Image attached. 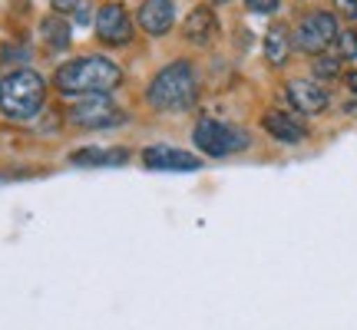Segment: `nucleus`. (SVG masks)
<instances>
[{"instance_id":"nucleus-6","label":"nucleus","mask_w":357,"mask_h":330,"mask_svg":"<svg viewBox=\"0 0 357 330\" xmlns=\"http://www.w3.org/2000/svg\"><path fill=\"white\" fill-rule=\"evenodd\" d=\"M126 116L119 113V106L106 100V96H89L86 102H79L70 109V123L83 129H106V126H119Z\"/></svg>"},{"instance_id":"nucleus-11","label":"nucleus","mask_w":357,"mask_h":330,"mask_svg":"<svg viewBox=\"0 0 357 330\" xmlns=\"http://www.w3.org/2000/svg\"><path fill=\"white\" fill-rule=\"evenodd\" d=\"M176 24V7L172 0H142L139 7V26L149 37H166Z\"/></svg>"},{"instance_id":"nucleus-3","label":"nucleus","mask_w":357,"mask_h":330,"mask_svg":"<svg viewBox=\"0 0 357 330\" xmlns=\"http://www.w3.org/2000/svg\"><path fill=\"white\" fill-rule=\"evenodd\" d=\"M43 96H47V83L33 70H17L0 86V106L10 119H33L43 106Z\"/></svg>"},{"instance_id":"nucleus-10","label":"nucleus","mask_w":357,"mask_h":330,"mask_svg":"<svg viewBox=\"0 0 357 330\" xmlns=\"http://www.w3.org/2000/svg\"><path fill=\"white\" fill-rule=\"evenodd\" d=\"M142 162L149 168H159V172H195L202 165L192 152H182V149H172V146H149L142 152Z\"/></svg>"},{"instance_id":"nucleus-2","label":"nucleus","mask_w":357,"mask_h":330,"mask_svg":"<svg viewBox=\"0 0 357 330\" xmlns=\"http://www.w3.org/2000/svg\"><path fill=\"white\" fill-rule=\"evenodd\" d=\"M146 100L149 106L162 109V113H182L189 109L192 102L199 100V77L185 60H176L169 63L166 70H159L146 89Z\"/></svg>"},{"instance_id":"nucleus-8","label":"nucleus","mask_w":357,"mask_h":330,"mask_svg":"<svg viewBox=\"0 0 357 330\" xmlns=\"http://www.w3.org/2000/svg\"><path fill=\"white\" fill-rule=\"evenodd\" d=\"M288 102L294 106V113H305V116H318L328 109V89L321 86V83H311V79H291L288 83Z\"/></svg>"},{"instance_id":"nucleus-18","label":"nucleus","mask_w":357,"mask_h":330,"mask_svg":"<svg viewBox=\"0 0 357 330\" xmlns=\"http://www.w3.org/2000/svg\"><path fill=\"white\" fill-rule=\"evenodd\" d=\"M245 3H248V10H255V13H275L281 0H245Z\"/></svg>"},{"instance_id":"nucleus-13","label":"nucleus","mask_w":357,"mask_h":330,"mask_svg":"<svg viewBox=\"0 0 357 330\" xmlns=\"http://www.w3.org/2000/svg\"><path fill=\"white\" fill-rule=\"evenodd\" d=\"M265 56L271 66H284L288 63V56H291V33H288V26H268L265 33Z\"/></svg>"},{"instance_id":"nucleus-5","label":"nucleus","mask_w":357,"mask_h":330,"mask_svg":"<svg viewBox=\"0 0 357 330\" xmlns=\"http://www.w3.org/2000/svg\"><path fill=\"white\" fill-rule=\"evenodd\" d=\"M337 33H341L337 30V17L328 10H314L301 17V24L294 30V43H298V50L305 53H321L337 40Z\"/></svg>"},{"instance_id":"nucleus-1","label":"nucleus","mask_w":357,"mask_h":330,"mask_svg":"<svg viewBox=\"0 0 357 330\" xmlns=\"http://www.w3.org/2000/svg\"><path fill=\"white\" fill-rule=\"evenodd\" d=\"M53 83L63 96H106L123 83V70L106 56H79L60 66Z\"/></svg>"},{"instance_id":"nucleus-4","label":"nucleus","mask_w":357,"mask_h":330,"mask_svg":"<svg viewBox=\"0 0 357 330\" xmlns=\"http://www.w3.org/2000/svg\"><path fill=\"white\" fill-rule=\"evenodd\" d=\"M192 139H195V146H199L205 155H212V159H222V155H229V152L248 149V132H245V129L225 126V123H215V119H199Z\"/></svg>"},{"instance_id":"nucleus-12","label":"nucleus","mask_w":357,"mask_h":330,"mask_svg":"<svg viewBox=\"0 0 357 330\" xmlns=\"http://www.w3.org/2000/svg\"><path fill=\"white\" fill-rule=\"evenodd\" d=\"M182 33H185V40H189V43H195V47L212 43V40H215V33H218V20H215V13H212V7H195V10L185 17Z\"/></svg>"},{"instance_id":"nucleus-19","label":"nucleus","mask_w":357,"mask_h":330,"mask_svg":"<svg viewBox=\"0 0 357 330\" xmlns=\"http://www.w3.org/2000/svg\"><path fill=\"white\" fill-rule=\"evenodd\" d=\"M334 7H337V13H341V17L357 20V0H334Z\"/></svg>"},{"instance_id":"nucleus-20","label":"nucleus","mask_w":357,"mask_h":330,"mask_svg":"<svg viewBox=\"0 0 357 330\" xmlns=\"http://www.w3.org/2000/svg\"><path fill=\"white\" fill-rule=\"evenodd\" d=\"M50 7L56 13H73V10H79L83 3H79V0H50Z\"/></svg>"},{"instance_id":"nucleus-9","label":"nucleus","mask_w":357,"mask_h":330,"mask_svg":"<svg viewBox=\"0 0 357 330\" xmlns=\"http://www.w3.org/2000/svg\"><path fill=\"white\" fill-rule=\"evenodd\" d=\"M261 129H265L268 136L281 146H298V142H305L307 129L301 119H294L291 113H281V109H268L261 116Z\"/></svg>"},{"instance_id":"nucleus-14","label":"nucleus","mask_w":357,"mask_h":330,"mask_svg":"<svg viewBox=\"0 0 357 330\" xmlns=\"http://www.w3.org/2000/svg\"><path fill=\"white\" fill-rule=\"evenodd\" d=\"M40 30H43V40L50 43L53 50H63V47H70V24H66L60 13H50V17H43V24H40Z\"/></svg>"},{"instance_id":"nucleus-17","label":"nucleus","mask_w":357,"mask_h":330,"mask_svg":"<svg viewBox=\"0 0 357 330\" xmlns=\"http://www.w3.org/2000/svg\"><path fill=\"white\" fill-rule=\"evenodd\" d=\"M314 73H318V77H337V73H341V56H321L318 63H314Z\"/></svg>"},{"instance_id":"nucleus-7","label":"nucleus","mask_w":357,"mask_h":330,"mask_svg":"<svg viewBox=\"0 0 357 330\" xmlns=\"http://www.w3.org/2000/svg\"><path fill=\"white\" fill-rule=\"evenodd\" d=\"M96 37L109 47H123L132 37V20L123 3H102L96 13Z\"/></svg>"},{"instance_id":"nucleus-16","label":"nucleus","mask_w":357,"mask_h":330,"mask_svg":"<svg viewBox=\"0 0 357 330\" xmlns=\"http://www.w3.org/2000/svg\"><path fill=\"white\" fill-rule=\"evenodd\" d=\"M337 56L341 60H354L357 56V33H337Z\"/></svg>"},{"instance_id":"nucleus-21","label":"nucleus","mask_w":357,"mask_h":330,"mask_svg":"<svg viewBox=\"0 0 357 330\" xmlns=\"http://www.w3.org/2000/svg\"><path fill=\"white\" fill-rule=\"evenodd\" d=\"M347 83H351V89L357 93V73H351V77H347Z\"/></svg>"},{"instance_id":"nucleus-15","label":"nucleus","mask_w":357,"mask_h":330,"mask_svg":"<svg viewBox=\"0 0 357 330\" xmlns=\"http://www.w3.org/2000/svg\"><path fill=\"white\" fill-rule=\"evenodd\" d=\"M126 159V152H100V149H83V152H73L70 162L73 165H100V162H119Z\"/></svg>"},{"instance_id":"nucleus-22","label":"nucleus","mask_w":357,"mask_h":330,"mask_svg":"<svg viewBox=\"0 0 357 330\" xmlns=\"http://www.w3.org/2000/svg\"><path fill=\"white\" fill-rule=\"evenodd\" d=\"M0 86H3V83H0Z\"/></svg>"}]
</instances>
